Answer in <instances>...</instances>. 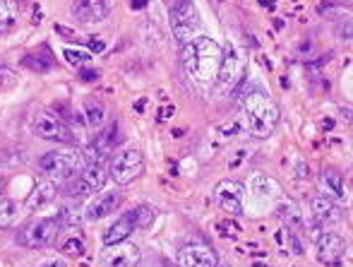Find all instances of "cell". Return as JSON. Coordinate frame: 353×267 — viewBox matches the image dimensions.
<instances>
[{
  "label": "cell",
  "mask_w": 353,
  "mask_h": 267,
  "mask_svg": "<svg viewBox=\"0 0 353 267\" xmlns=\"http://www.w3.org/2000/svg\"><path fill=\"white\" fill-rule=\"evenodd\" d=\"M82 77H84V80H99V72H97V70H94V72H87V70H84V72H82Z\"/></svg>",
  "instance_id": "obj_29"
},
{
  "label": "cell",
  "mask_w": 353,
  "mask_h": 267,
  "mask_svg": "<svg viewBox=\"0 0 353 267\" xmlns=\"http://www.w3.org/2000/svg\"><path fill=\"white\" fill-rule=\"evenodd\" d=\"M216 267H231V265H216Z\"/></svg>",
  "instance_id": "obj_32"
},
{
  "label": "cell",
  "mask_w": 353,
  "mask_h": 267,
  "mask_svg": "<svg viewBox=\"0 0 353 267\" xmlns=\"http://www.w3.org/2000/svg\"><path fill=\"white\" fill-rule=\"evenodd\" d=\"M171 24L173 34L181 39V43H190L197 37V29H200V17H197V10L192 5V0H178L171 8Z\"/></svg>",
  "instance_id": "obj_5"
},
{
  "label": "cell",
  "mask_w": 353,
  "mask_h": 267,
  "mask_svg": "<svg viewBox=\"0 0 353 267\" xmlns=\"http://www.w3.org/2000/svg\"><path fill=\"white\" fill-rule=\"evenodd\" d=\"M108 181V174L103 166H87V169L79 171L77 178H72L70 186H68V195L72 197V200H82V197H89L94 195V192L103 190V186H106Z\"/></svg>",
  "instance_id": "obj_8"
},
{
  "label": "cell",
  "mask_w": 353,
  "mask_h": 267,
  "mask_svg": "<svg viewBox=\"0 0 353 267\" xmlns=\"http://www.w3.org/2000/svg\"><path fill=\"white\" fill-rule=\"evenodd\" d=\"M39 169L53 178H72L84 169L82 152L77 150H53L39 159Z\"/></svg>",
  "instance_id": "obj_3"
},
{
  "label": "cell",
  "mask_w": 353,
  "mask_h": 267,
  "mask_svg": "<svg viewBox=\"0 0 353 267\" xmlns=\"http://www.w3.org/2000/svg\"><path fill=\"white\" fill-rule=\"evenodd\" d=\"M63 250H65L68 255H82V253H84L82 239H74V236H70V239H65V241H63Z\"/></svg>",
  "instance_id": "obj_27"
},
{
  "label": "cell",
  "mask_w": 353,
  "mask_h": 267,
  "mask_svg": "<svg viewBox=\"0 0 353 267\" xmlns=\"http://www.w3.org/2000/svg\"><path fill=\"white\" fill-rule=\"evenodd\" d=\"M144 171V157L140 150H125L121 155H116V159L111 161L108 176L118 183V186H128Z\"/></svg>",
  "instance_id": "obj_9"
},
{
  "label": "cell",
  "mask_w": 353,
  "mask_h": 267,
  "mask_svg": "<svg viewBox=\"0 0 353 267\" xmlns=\"http://www.w3.org/2000/svg\"><path fill=\"white\" fill-rule=\"evenodd\" d=\"M32 130L37 137L48 142H61V145H70L74 142V132L70 126L61 121V118L51 116V113H37L32 121Z\"/></svg>",
  "instance_id": "obj_7"
},
{
  "label": "cell",
  "mask_w": 353,
  "mask_h": 267,
  "mask_svg": "<svg viewBox=\"0 0 353 267\" xmlns=\"http://www.w3.org/2000/svg\"><path fill=\"white\" fill-rule=\"evenodd\" d=\"M118 145V123H108L106 128H103L101 132H99L97 137H94L92 142L87 145V150L82 152V159L87 166H101V161L108 159V155H113V150H116Z\"/></svg>",
  "instance_id": "obj_6"
},
{
  "label": "cell",
  "mask_w": 353,
  "mask_h": 267,
  "mask_svg": "<svg viewBox=\"0 0 353 267\" xmlns=\"http://www.w3.org/2000/svg\"><path fill=\"white\" fill-rule=\"evenodd\" d=\"M82 116H84V123H87L89 128H94V130H99V128L106 123V111H103V106H101V103H97V101L84 103Z\"/></svg>",
  "instance_id": "obj_20"
},
{
  "label": "cell",
  "mask_w": 353,
  "mask_h": 267,
  "mask_svg": "<svg viewBox=\"0 0 353 267\" xmlns=\"http://www.w3.org/2000/svg\"><path fill=\"white\" fill-rule=\"evenodd\" d=\"M243 192H245V186H243V183L221 181L216 186V190H214V195H216V202L221 205L223 212L238 217V215H243Z\"/></svg>",
  "instance_id": "obj_12"
},
{
  "label": "cell",
  "mask_w": 353,
  "mask_h": 267,
  "mask_svg": "<svg viewBox=\"0 0 353 267\" xmlns=\"http://www.w3.org/2000/svg\"><path fill=\"white\" fill-rule=\"evenodd\" d=\"M63 56L68 58V63H70V66H84V63L92 61V56H89V53L72 51V48H65V51H63Z\"/></svg>",
  "instance_id": "obj_26"
},
{
  "label": "cell",
  "mask_w": 353,
  "mask_h": 267,
  "mask_svg": "<svg viewBox=\"0 0 353 267\" xmlns=\"http://www.w3.org/2000/svg\"><path fill=\"white\" fill-rule=\"evenodd\" d=\"M3 192H5V176L0 174V197H3Z\"/></svg>",
  "instance_id": "obj_30"
},
{
  "label": "cell",
  "mask_w": 353,
  "mask_h": 267,
  "mask_svg": "<svg viewBox=\"0 0 353 267\" xmlns=\"http://www.w3.org/2000/svg\"><path fill=\"white\" fill-rule=\"evenodd\" d=\"M56 197V186L51 181H39L37 186L32 188V192L27 195V202H24V210L34 212V210H41L46 207L48 202H53Z\"/></svg>",
  "instance_id": "obj_19"
},
{
  "label": "cell",
  "mask_w": 353,
  "mask_h": 267,
  "mask_svg": "<svg viewBox=\"0 0 353 267\" xmlns=\"http://www.w3.org/2000/svg\"><path fill=\"white\" fill-rule=\"evenodd\" d=\"M317 183H320L322 195L330 197V200H334V202H346V200H349V190H346L344 176H341L339 171L325 169L320 174V178H317Z\"/></svg>",
  "instance_id": "obj_15"
},
{
  "label": "cell",
  "mask_w": 353,
  "mask_h": 267,
  "mask_svg": "<svg viewBox=\"0 0 353 267\" xmlns=\"http://www.w3.org/2000/svg\"><path fill=\"white\" fill-rule=\"evenodd\" d=\"M183 61H185L188 72H192L200 82H214L221 68L223 51L214 39L195 37L183 46Z\"/></svg>",
  "instance_id": "obj_2"
},
{
  "label": "cell",
  "mask_w": 353,
  "mask_h": 267,
  "mask_svg": "<svg viewBox=\"0 0 353 267\" xmlns=\"http://www.w3.org/2000/svg\"><path fill=\"white\" fill-rule=\"evenodd\" d=\"M178 265L181 267H216V253L205 244H188L178 250Z\"/></svg>",
  "instance_id": "obj_14"
},
{
  "label": "cell",
  "mask_w": 353,
  "mask_h": 267,
  "mask_svg": "<svg viewBox=\"0 0 353 267\" xmlns=\"http://www.w3.org/2000/svg\"><path fill=\"white\" fill-rule=\"evenodd\" d=\"M17 5H14V0H0V34L10 32V29L14 27V22H17Z\"/></svg>",
  "instance_id": "obj_21"
},
{
  "label": "cell",
  "mask_w": 353,
  "mask_h": 267,
  "mask_svg": "<svg viewBox=\"0 0 353 267\" xmlns=\"http://www.w3.org/2000/svg\"><path fill=\"white\" fill-rule=\"evenodd\" d=\"M58 231H61V224L56 217H39L19 231V244L27 248H43V246H51L56 241Z\"/></svg>",
  "instance_id": "obj_4"
},
{
  "label": "cell",
  "mask_w": 353,
  "mask_h": 267,
  "mask_svg": "<svg viewBox=\"0 0 353 267\" xmlns=\"http://www.w3.org/2000/svg\"><path fill=\"white\" fill-rule=\"evenodd\" d=\"M152 221H154V210H152V207H137V210H135L137 229H147V226H152Z\"/></svg>",
  "instance_id": "obj_24"
},
{
  "label": "cell",
  "mask_w": 353,
  "mask_h": 267,
  "mask_svg": "<svg viewBox=\"0 0 353 267\" xmlns=\"http://www.w3.org/2000/svg\"><path fill=\"white\" fill-rule=\"evenodd\" d=\"M39 267H68L63 260H46V263H41Z\"/></svg>",
  "instance_id": "obj_28"
},
{
  "label": "cell",
  "mask_w": 353,
  "mask_h": 267,
  "mask_svg": "<svg viewBox=\"0 0 353 267\" xmlns=\"http://www.w3.org/2000/svg\"><path fill=\"white\" fill-rule=\"evenodd\" d=\"M17 219V205L8 197H0V229H8Z\"/></svg>",
  "instance_id": "obj_22"
},
{
  "label": "cell",
  "mask_w": 353,
  "mask_h": 267,
  "mask_svg": "<svg viewBox=\"0 0 353 267\" xmlns=\"http://www.w3.org/2000/svg\"><path fill=\"white\" fill-rule=\"evenodd\" d=\"M243 118L250 135L255 137H270L279 126V106L270 94L262 89H252L243 97Z\"/></svg>",
  "instance_id": "obj_1"
},
{
  "label": "cell",
  "mask_w": 353,
  "mask_h": 267,
  "mask_svg": "<svg viewBox=\"0 0 353 267\" xmlns=\"http://www.w3.org/2000/svg\"><path fill=\"white\" fill-rule=\"evenodd\" d=\"M130 3H132V5H135V8H142V5H144V3H147V0H130Z\"/></svg>",
  "instance_id": "obj_31"
},
{
  "label": "cell",
  "mask_w": 353,
  "mask_h": 267,
  "mask_svg": "<svg viewBox=\"0 0 353 267\" xmlns=\"http://www.w3.org/2000/svg\"><path fill=\"white\" fill-rule=\"evenodd\" d=\"M137 229L135 224V212H125L123 217H118L106 231H103V244L113 246V244H123V241L130 239V234Z\"/></svg>",
  "instance_id": "obj_17"
},
{
  "label": "cell",
  "mask_w": 353,
  "mask_h": 267,
  "mask_svg": "<svg viewBox=\"0 0 353 267\" xmlns=\"http://www.w3.org/2000/svg\"><path fill=\"white\" fill-rule=\"evenodd\" d=\"M118 205H121V192L118 190L99 192V195H94L92 200L87 202V207H84V219L99 221V219H103V217L113 215V212L118 210Z\"/></svg>",
  "instance_id": "obj_13"
},
{
  "label": "cell",
  "mask_w": 353,
  "mask_h": 267,
  "mask_svg": "<svg viewBox=\"0 0 353 267\" xmlns=\"http://www.w3.org/2000/svg\"><path fill=\"white\" fill-rule=\"evenodd\" d=\"M22 63L29 68V70H37V72H46L48 68H51V58H46V61H41V56H27Z\"/></svg>",
  "instance_id": "obj_25"
},
{
  "label": "cell",
  "mask_w": 353,
  "mask_h": 267,
  "mask_svg": "<svg viewBox=\"0 0 353 267\" xmlns=\"http://www.w3.org/2000/svg\"><path fill=\"white\" fill-rule=\"evenodd\" d=\"M281 217L288 226H301L303 224L301 210H298V205H293V202H286V205L281 207Z\"/></svg>",
  "instance_id": "obj_23"
},
{
  "label": "cell",
  "mask_w": 353,
  "mask_h": 267,
  "mask_svg": "<svg viewBox=\"0 0 353 267\" xmlns=\"http://www.w3.org/2000/svg\"><path fill=\"white\" fill-rule=\"evenodd\" d=\"M346 258V241L339 234H320L317 236V260L322 265H341Z\"/></svg>",
  "instance_id": "obj_11"
},
{
  "label": "cell",
  "mask_w": 353,
  "mask_h": 267,
  "mask_svg": "<svg viewBox=\"0 0 353 267\" xmlns=\"http://www.w3.org/2000/svg\"><path fill=\"white\" fill-rule=\"evenodd\" d=\"M142 260V250L135 244H113L106 246L101 255V265L103 267H137Z\"/></svg>",
  "instance_id": "obj_10"
},
{
  "label": "cell",
  "mask_w": 353,
  "mask_h": 267,
  "mask_svg": "<svg viewBox=\"0 0 353 267\" xmlns=\"http://www.w3.org/2000/svg\"><path fill=\"white\" fill-rule=\"evenodd\" d=\"M72 14L74 19H79L84 24L101 22L108 14V0H74Z\"/></svg>",
  "instance_id": "obj_16"
},
{
  "label": "cell",
  "mask_w": 353,
  "mask_h": 267,
  "mask_svg": "<svg viewBox=\"0 0 353 267\" xmlns=\"http://www.w3.org/2000/svg\"><path fill=\"white\" fill-rule=\"evenodd\" d=\"M312 217L320 226H332V224H339L341 221V210L334 200L325 195H317L312 197Z\"/></svg>",
  "instance_id": "obj_18"
}]
</instances>
